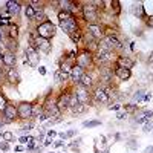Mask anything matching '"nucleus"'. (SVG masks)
<instances>
[{
  "mask_svg": "<svg viewBox=\"0 0 153 153\" xmlns=\"http://www.w3.org/2000/svg\"><path fill=\"white\" fill-rule=\"evenodd\" d=\"M58 23L63 32H66L67 35H72L75 32H80V24L77 22V17L71 12L60 11L58 12Z\"/></svg>",
  "mask_w": 153,
  "mask_h": 153,
  "instance_id": "obj_1",
  "label": "nucleus"
},
{
  "mask_svg": "<svg viewBox=\"0 0 153 153\" xmlns=\"http://www.w3.org/2000/svg\"><path fill=\"white\" fill-rule=\"evenodd\" d=\"M81 17L89 23V24H93V23H98L100 20V12H98V8L95 5H92L90 2L81 5Z\"/></svg>",
  "mask_w": 153,
  "mask_h": 153,
  "instance_id": "obj_2",
  "label": "nucleus"
},
{
  "mask_svg": "<svg viewBox=\"0 0 153 153\" xmlns=\"http://www.w3.org/2000/svg\"><path fill=\"white\" fill-rule=\"evenodd\" d=\"M35 34L41 38H46V40H51V38L55 35V26L51 20H46L40 24H37L35 28Z\"/></svg>",
  "mask_w": 153,
  "mask_h": 153,
  "instance_id": "obj_3",
  "label": "nucleus"
},
{
  "mask_svg": "<svg viewBox=\"0 0 153 153\" xmlns=\"http://www.w3.org/2000/svg\"><path fill=\"white\" fill-rule=\"evenodd\" d=\"M75 65H78V66L83 67V69H87V67L93 66V54L89 52L87 49L80 51V52H78V55H77Z\"/></svg>",
  "mask_w": 153,
  "mask_h": 153,
  "instance_id": "obj_4",
  "label": "nucleus"
},
{
  "mask_svg": "<svg viewBox=\"0 0 153 153\" xmlns=\"http://www.w3.org/2000/svg\"><path fill=\"white\" fill-rule=\"evenodd\" d=\"M40 63V52L37 51L34 46H26L24 49V65L29 66H37Z\"/></svg>",
  "mask_w": 153,
  "mask_h": 153,
  "instance_id": "obj_5",
  "label": "nucleus"
},
{
  "mask_svg": "<svg viewBox=\"0 0 153 153\" xmlns=\"http://www.w3.org/2000/svg\"><path fill=\"white\" fill-rule=\"evenodd\" d=\"M17 112H18V120H31L32 118V103L22 101L17 106Z\"/></svg>",
  "mask_w": 153,
  "mask_h": 153,
  "instance_id": "obj_6",
  "label": "nucleus"
},
{
  "mask_svg": "<svg viewBox=\"0 0 153 153\" xmlns=\"http://www.w3.org/2000/svg\"><path fill=\"white\" fill-rule=\"evenodd\" d=\"M71 95H72V90H65L63 89L61 93L58 95L57 98V106H58V109H60V112H66L69 110V101H71Z\"/></svg>",
  "mask_w": 153,
  "mask_h": 153,
  "instance_id": "obj_7",
  "label": "nucleus"
},
{
  "mask_svg": "<svg viewBox=\"0 0 153 153\" xmlns=\"http://www.w3.org/2000/svg\"><path fill=\"white\" fill-rule=\"evenodd\" d=\"M92 95H93V98H95L98 103H101V104H109V103H110V98H109V95H107L104 86L95 87V89H93V92H92Z\"/></svg>",
  "mask_w": 153,
  "mask_h": 153,
  "instance_id": "obj_8",
  "label": "nucleus"
},
{
  "mask_svg": "<svg viewBox=\"0 0 153 153\" xmlns=\"http://www.w3.org/2000/svg\"><path fill=\"white\" fill-rule=\"evenodd\" d=\"M34 44H35V49L38 52H43V54H49L52 49V43L51 40H46V38H41V37H35L34 40Z\"/></svg>",
  "mask_w": 153,
  "mask_h": 153,
  "instance_id": "obj_9",
  "label": "nucleus"
},
{
  "mask_svg": "<svg viewBox=\"0 0 153 153\" xmlns=\"http://www.w3.org/2000/svg\"><path fill=\"white\" fill-rule=\"evenodd\" d=\"M2 113H3V122H14L18 118L17 107L12 106V104H8L6 109H5Z\"/></svg>",
  "mask_w": 153,
  "mask_h": 153,
  "instance_id": "obj_10",
  "label": "nucleus"
},
{
  "mask_svg": "<svg viewBox=\"0 0 153 153\" xmlns=\"http://www.w3.org/2000/svg\"><path fill=\"white\" fill-rule=\"evenodd\" d=\"M75 95H77V98H78V101H80V104H84V106H87L89 103H90V100H92V95L89 93V90L87 89H84V87H81V86H78L75 90Z\"/></svg>",
  "mask_w": 153,
  "mask_h": 153,
  "instance_id": "obj_11",
  "label": "nucleus"
},
{
  "mask_svg": "<svg viewBox=\"0 0 153 153\" xmlns=\"http://www.w3.org/2000/svg\"><path fill=\"white\" fill-rule=\"evenodd\" d=\"M58 5H60L61 11H66V12H71L75 16V12H78V9H80L81 6L75 2H71V0H60L58 2Z\"/></svg>",
  "mask_w": 153,
  "mask_h": 153,
  "instance_id": "obj_12",
  "label": "nucleus"
},
{
  "mask_svg": "<svg viewBox=\"0 0 153 153\" xmlns=\"http://www.w3.org/2000/svg\"><path fill=\"white\" fill-rule=\"evenodd\" d=\"M5 80H6L9 84H17L20 81V73L16 67H8L5 71Z\"/></svg>",
  "mask_w": 153,
  "mask_h": 153,
  "instance_id": "obj_13",
  "label": "nucleus"
},
{
  "mask_svg": "<svg viewBox=\"0 0 153 153\" xmlns=\"http://www.w3.org/2000/svg\"><path fill=\"white\" fill-rule=\"evenodd\" d=\"M2 65L5 67H14L17 65V55L16 54H12V52H8V51H5L2 54Z\"/></svg>",
  "mask_w": 153,
  "mask_h": 153,
  "instance_id": "obj_14",
  "label": "nucleus"
},
{
  "mask_svg": "<svg viewBox=\"0 0 153 153\" xmlns=\"http://www.w3.org/2000/svg\"><path fill=\"white\" fill-rule=\"evenodd\" d=\"M87 32L90 34L93 38H97L98 41L101 40V38H104V31H103L101 24L98 23H93V24H87Z\"/></svg>",
  "mask_w": 153,
  "mask_h": 153,
  "instance_id": "obj_15",
  "label": "nucleus"
},
{
  "mask_svg": "<svg viewBox=\"0 0 153 153\" xmlns=\"http://www.w3.org/2000/svg\"><path fill=\"white\" fill-rule=\"evenodd\" d=\"M103 40L107 43V46H109L113 52L118 51V49H122V46H124V44L121 43V40H120L116 35H104V38H103Z\"/></svg>",
  "mask_w": 153,
  "mask_h": 153,
  "instance_id": "obj_16",
  "label": "nucleus"
},
{
  "mask_svg": "<svg viewBox=\"0 0 153 153\" xmlns=\"http://www.w3.org/2000/svg\"><path fill=\"white\" fill-rule=\"evenodd\" d=\"M115 65H116V67H124V69H130L132 71V67L135 66V60L130 58L129 55H120L116 58Z\"/></svg>",
  "mask_w": 153,
  "mask_h": 153,
  "instance_id": "obj_17",
  "label": "nucleus"
},
{
  "mask_svg": "<svg viewBox=\"0 0 153 153\" xmlns=\"http://www.w3.org/2000/svg\"><path fill=\"white\" fill-rule=\"evenodd\" d=\"M86 73V69H83V67H80L78 65H75L72 67V71H71V75H69V78H71V81L72 83H80L81 81V78H83V75Z\"/></svg>",
  "mask_w": 153,
  "mask_h": 153,
  "instance_id": "obj_18",
  "label": "nucleus"
},
{
  "mask_svg": "<svg viewBox=\"0 0 153 153\" xmlns=\"http://www.w3.org/2000/svg\"><path fill=\"white\" fill-rule=\"evenodd\" d=\"M113 75H115V73H113V69L107 67V66L100 67V80L103 83H110L113 80Z\"/></svg>",
  "mask_w": 153,
  "mask_h": 153,
  "instance_id": "obj_19",
  "label": "nucleus"
},
{
  "mask_svg": "<svg viewBox=\"0 0 153 153\" xmlns=\"http://www.w3.org/2000/svg\"><path fill=\"white\" fill-rule=\"evenodd\" d=\"M113 73H115V77L120 81H127V80H130V77H132V71L130 69H124V67H115Z\"/></svg>",
  "mask_w": 153,
  "mask_h": 153,
  "instance_id": "obj_20",
  "label": "nucleus"
},
{
  "mask_svg": "<svg viewBox=\"0 0 153 153\" xmlns=\"http://www.w3.org/2000/svg\"><path fill=\"white\" fill-rule=\"evenodd\" d=\"M20 2H16V0H9V2H6V12L9 14V16H17L18 12H20Z\"/></svg>",
  "mask_w": 153,
  "mask_h": 153,
  "instance_id": "obj_21",
  "label": "nucleus"
},
{
  "mask_svg": "<svg viewBox=\"0 0 153 153\" xmlns=\"http://www.w3.org/2000/svg\"><path fill=\"white\" fill-rule=\"evenodd\" d=\"M132 14L138 18H147L146 16V9H144V5L142 3H135L132 6Z\"/></svg>",
  "mask_w": 153,
  "mask_h": 153,
  "instance_id": "obj_22",
  "label": "nucleus"
},
{
  "mask_svg": "<svg viewBox=\"0 0 153 153\" xmlns=\"http://www.w3.org/2000/svg\"><path fill=\"white\" fill-rule=\"evenodd\" d=\"M78 86H81V87H84V89H92L93 87V77L90 75V73H84L81 78V81L78 83Z\"/></svg>",
  "mask_w": 153,
  "mask_h": 153,
  "instance_id": "obj_23",
  "label": "nucleus"
},
{
  "mask_svg": "<svg viewBox=\"0 0 153 153\" xmlns=\"http://www.w3.org/2000/svg\"><path fill=\"white\" fill-rule=\"evenodd\" d=\"M17 37H18V26L14 23H9L8 24V38L17 40Z\"/></svg>",
  "mask_w": 153,
  "mask_h": 153,
  "instance_id": "obj_24",
  "label": "nucleus"
},
{
  "mask_svg": "<svg viewBox=\"0 0 153 153\" xmlns=\"http://www.w3.org/2000/svg\"><path fill=\"white\" fill-rule=\"evenodd\" d=\"M46 14H44V9L43 8H35V17H34V20H35L38 24L43 23V22H46Z\"/></svg>",
  "mask_w": 153,
  "mask_h": 153,
  "instance_id": "obj_25",
  "label": "nucleus"
},
{
  "mask_svg": "<svg viewBox=\"0 0 153 153\" xmlns=\"http://www.w3.org/2000/svg\"><path fill=\"white\" fill-rule=\"evenodd\" d=\"M54 77H55V81H58V83H63V81H66L67 78H69V73H67V72H65L63 69H60V67H58L57 71H55V75H54Z\"/></svg>",
  "mask_w": 153,
  "mask_h": 153,
  "instance_id": "obj_26",
  "label": "nucleus"
},
{
  "mask_svg": "<svg viewBox=\"0 0 153 153\" xmlns=\"http://www.w3.org/2000/svg\"><path fill=\"white\" fill-rule=\"evenodd\" d=\"M24 17H26L28 20H34V17H35V8H34L31 3L24 6Z\"/></svg>",
  "mask_w": 153,
  "mask_h": 153,
  "instance_id": "obj_27",
  "label": "nucleus"
},
{
  "mask_svg": "<svg viewBox=\"0 0 153 153\" xmlns=\"http://www.w3.org/2000/svg\"><path fill=\"white\" fill-rule=\"evenodd\" d=\"M5 48H6V51H8V52L16 54V52H17V48H18L17 40H11V38H8V41L5 43Z\"/></svg>",
  "mask_w": 153,
  "mask_h": 153,
  "instance_id": "obj_28",
  "label": "nucleus"
},
{
  "mask_svg": "<svg viewBox=\"0 0 153 153\" xmlns=\"http://www.w3.org/2000/svg\"><path fill=\"white\" fill-rule=\"evenodd\" d=\"M44 112V109H43V103L41 104H32V118H38L41 115V113Z\"/></svg>",
  "mask_w": 153,
  "mask_h": 153,
  "instance_id": "obj_29",
  "label": "nucleus"
},
{
  "mask_svg": "<svg viewBox=\"0 0 153 153\" xmlns=\"http://www.w3.org/2000/svg\"><path fill=\"white\" fill-rule=\"evenodd\" d=\"M110 5H112V12H113V16H118V14L121 12V3L118 2V0H112Z\"/></svg>",
  "mask_w": 153,
  "mask_h": 153,
  "instance_id": "obj_30",
  "label": "nucleus"
},
{
  "mask_svg": "<svg viewBox=\"0 0 153 153\" xmlns=\"http://www.w3.org/2000/svg\"><path fill=\"white\" fill-rule=\"evenodd\" d=\"M144 95H146V92L144 90H136L135 93H133V97H132V100H133V103H139V101H142L144 100Z\"/></svg>",
  "mask_w": 153,
  "mask_h": 153,
  "instance_id": "obj_31",
  "label": "nucleus"
},
{
  "mask_svg": "<svg viewBox=\"0 0 153 153\" xmlns=\"http://www.w3.org/2000/svg\"><path fill=\"white\" fill-rule=\"evenodd\" d=\"M69 37H71L72 43H75V44H80V43H83V32H81V31H80V32L72 34V35H69Z\"/></svg>",
  "mask_w": 153,
  "mask_h": 153,
  "instance_id": "obj_32",
  "label": "nucleus"
},
{
  "mask_svg": "<svg viewBox=\"0 0 153 153\" xmlns=\"http://www.w3.org/2000/svg\"><path fill=\"white\" fill-rule=\"evenodd\" d=\"M98 126H101V121L100 120H90V121H84L83 122V127H89V129H92V127H98Z\"/></svg>",
  "mask_w": 153,
  "mask_h": 153,
  "instance_id": "obj_33",
  "label": "nucleus"
},
{
  "mask_svg": "<svg viewBox=\"0 0 153 153\" xmlns=\"http://www.w3.org/2000/svg\"><path fill=\"white\" fill-rule=\"evenodd\" d=\"M77 133V130H67V132H61V133H58V136H60V139L63 141H66L67 138H72L73 135Z\"/></svg>",
  "mask_w": 153,
  "mask_h": 153,
  "instance_id": "obj_34",
  "label": "nucleus"
},
{
  "mask_svg": "<svg viewBox=\"0 0 153 153\" xmlns=\"http://www.w3.org/2000/svg\"><path fill=\"white\" fill-rule=\"evenodd\" d=\"M69 110L72 113H83V112H86V106L84 104H77L75 107H71Z\"/></svg>",
  "mask_w": 153,
  "mask_h": 153,
  "instance_id": "obj_35",
  "label": "nucleus"
},
{
  "mask_svg": "<svg viewBox=\"0 0 153 153\" xmlns=\"http://www.w3.org/2000/svg\"><path fill=\"white\" fill-rule=\"evenodd\" d=\"M77 104H80V101H78V98H77V95H75V92L72 90V95H71V101H69V109H71V107H75Z\"/></svg>",
  "mask_w": 153,
  "mask_h": 153,
  "instance_id": "obj_36",
  "label": "nucleus"
},
{
  "mask_svg": "<svg viewBox=\"0 0 153 153\" xmlns=\"http://www.w3.org/2000/svg\"><path fill=\"white\" fill-rule=\"evenodd\" d=\"M6 106H8L6 98L3 97V93H0V112H3L5 109H6Z\"/></svg>",
  "mask_w": 153,
  "mask_h": 153,
  "instance_id": "obj_37",
  "label": "nucleus"
},
{
  "mask_svg": "<svg viewBox=\"0 0 153 153\" xmlns=\"http://www.w3.org/2000/svg\"><path fill=\"white\" fill-rule=\"evenodd\" d=\"M3 141H8V142H11L14 139V133L12 132H3Z\"/></svg>",
  "mask_w": 153,
  "mask_h": 153,
  "instance_id": "obj_38",
  "label": "nucleus"
},
{
  "mask_svg": "<svg viewBox=\"0 0 153 153\" xmlns=\"http://www.w3.org/2000/svg\"><path fill=\"white\" fill-rule=\"evenodd\" d=\"M136 122H138V124H144V122H149V118H147L144 115V112H142L139 116H136Z\"/></svg>",
  "mask_w": 153,
  "mask_h": 153,
  "instance_id": "obj_39",
  "label": "nucleus"
},
{
  "mask_svg": "<svg viewBox=\"0 0 153 153\" xmlns=\"http://www.w3.org/2000/svg\"><path fill=\"white\" fill-rule=\"evenodd\" d=\"M9 147H11V144H9L8 141H2V142H0V150H2V152L6 153L9 150Z\"/></svg>",
  "mask_w": 153,
  "mask_h": 153,
  "instance_id": "obj_40",
  "label": "nucleus"
},
{
  "mask_svg": "<svg viewBox=\"0 0 153 153\" xmlns=\"http://www.w3.org/2000/svg\"><path fill=\"white\" fill-rule=\"evenodd\" d=\"M124 110L129 113V112H135L136 110V104H126L124 106Z\"/></svg>",
  "mask_w": 153,
  "mask_h": 153,
  "instance_id": "obj_41",
  "label": "nucleus"
},
{
  "mask_svg": "<svg viewBox=\"0 0 153 153\" xmlns=\"http://www.w3.org/2000/svg\"><path fill=\"white\" fill-rule=\"evenodd\" d=\"M127 144V147H130V149H138V142H135L133 139H130V141H127L126 142Z\"/></svg>",
  "mask_w": 153,
  "mask_h": 153,
  "instance_id": "obj_42",
  "label": "nucleus"
},
{
  "mask_svg": "<svg viewBox=\"0 0 153 153\" xmlns=\"http://www.w3.org/2000/svg\"><path fill=\"white\" fill-rule=\"evenodd\" d=\"M146 24L149 28H153V16H149V17L146 18Z\"/></svg>",
  "mask_w": 153,
  "mask_h": 153,
  "instance_id": "obj_43",
  "label": "nucleus"
},
{
  "mask_svg": "<svg viewBox=\"0 0 153 153\" xmlns=\"http://www.w3.org/2000/svg\"><path fill=\"white\" fill-rule=\"evenodd\" d=\"M49 118H51V116H49V115H48L46 112H43L41 115L38 116V120H40V122H41V121H46V120H49Z\"/></svg>",
  "mask_w": 153,
  "mask_h": 153,
  "instance_id": "obj_44",
  "label": "nucleus"
},
{
  "mask_svg": "<svg viewBox=\"0 0 153 153\" xmlns=\"http://www.w3.org/2000/svg\"><path fill=\"white\" fill-rule=\"evenodd\" d=\"M46 135H48V138H51V139H52V138H55L58 135V133L55 130H49V132H46Z\"/></svg>",
  "mask_w": 153,
  "mask_h": 153,
  "instance_id": "obj_45",
  "label": "nucleus"
},
{
  "mask_svg": "<svg viewBox=\"0 0 153 153\" xmlns=\"http://www.w3.org/2000/svg\"><path fill=\"white\" fill-rule=\"evenodd\" d=\"M116 118H118V120H124V118H127V112H120L116 115Z\"/></svg>",
  "mask_w": 153,
  "mask_h": 153,
  "instance_id": "obj_46",
  "label": "nucleus"
},
{
  "mask_svg": "<svg viewBox=\"0 0 153 153\" xmlns=\"http://www.w3.org/2000/svg\"><path fill=\"white\" fill-rule=\"evenodd\" d=\"M80 144H81V141H80V139H78L77 142L73 141V142H71V149H78V146H80Z\"/></svg>",
  "mask_w": 153,
  "mask_h": 153,
  "instance_id": "obj_47",
  "label": "nucleus"
},
{
  "mask_svg": "<svg viewBox=\"0 0 153 153\" xmlns=\"http://www.w3.org/2000/svg\"><path fill=\"white\" fill-rule=\"evenodd\" d=\"M110 110H120L121 109V104H113V106H109Z\"/></svg>",
  "mask_w": 153,
  "mask_h": 153,
  "instance_id": "obj_48",
  "label": "nucleus"
},
{
  "mask_svg": "<svg viewBox=\"0 0 153 153\" xmlns=\"http://www.w3.org/2000/svg\"><path fill=\"white\" fill-rule=\"evenodd\" d=\"M23 150H26V149H24V147L23 146H16V147H14V152H23Z\"/></svg>",
  "mask_w": 153,
  "mask_h": 153,
  "instance_id": "obj_49",
  "label": "nucleus"
},
{
  "mask_svg": "<svg viewBox=\"0 0 153 153\" xmlns=\"http://www.w3.org/2000/svg\"><path fill=\"white\" fill-rule=\"evenodd\" d=\"M63 146H65V141H63V139H60V141H57V142H55V144H54V147H63Z\"/></svg>",
  "mask_w": 153,
  "mask_h": 153,
  "instance_id": "obj_50",
  "label": "nucleus"
},
{
  "mask_svg": "<svg viewBox=\"0 0 153 153\" xmlns=\"http://www.w3.org/2000/svg\"><path fill=\"white\" fill-rule=\"evenodd\" d=\"M100 141H101V146H106V144H107V141H106V136H104V135H101V136H100Z\"/></svg>",
  "mask_w": 153,
  "mask_h": 153,
  "instance_id": "obj_51",
  "label": "nucleus"
},
{
  "mask_svg": "<svg viewBox=\"0 0 153 153\" xmlns=\"http://www.w3.org/2000/svg\"><path fill=\"white\" fill-rule=\"evenodd\" d=\"M152 97H153V93H150V92H149V93H146V95H144V101H150V98H152Z\"/></svg>",
  "mask_w": 153,
  "mask_h": 153,
  "instance_id": "obj_52",
  "label": "nucleus"
},
{
  "mask_svg": "<svg viewBox=\"0 0 153 153\" xmlns=\"http://www.w3.org/2000/svg\"><path fill=\"white\" fill-rule=\"evenodd\" d=\"M38 72H40V75H46V69H44L43 66L38 67Z\"/></svg>",
  "mask_w": 153,
  "mask_h": 153,
  "instance_id": "obj_53",
  "label": "nucleus"
},
{
  "mask_svg": "<svg viewBox=\"0 0 153 153\" xmlns=\"http://www.w3.org/2000/svg\"><path fill=\"white\" fill-rule=\"evenodd\" d=\"M144 153H153V146L146 147V149H144Z\"/></svg>",
  "mask_w": 153,
  "mask_h": 153,
  "instance_id": "obj_54",
  "label": "nucleus"
},
{
  "mask_svg": "<svg viewBox=\"0 0 153 153\" xmlns=\"http://www.w3.org/2000/svg\"><path fill=\"white\" fill-rule=\"evenodd\" d=\"M3 78H5V72H3V69L0 67V83L3 81Z\"/></svg>",
  "mask_w": 153,
  "mask_h": 153,
  "instance_id": "obj_55",
  "label": "nucleus"
},
{
  "mask_svg": "<svg viewBox=\"0 0 153 153\" xmlns=\"http://www.w3.org/2000/svg\"><path fill=\"white\" fill-rule=\"evenodd\" d=\"M51 138H48V139H44V142H43V146H49V144H51Z\"/></svg>",
  "mask_w": 153,
  "mask_h": 153,
  "instance_id": "obj_56",
  "label": "nucleus"
},
{
  "mask_svg": "<svg viewBox=\"0 0 153 153\" xmlns=\"http://www.w3.org/2000/svg\"><path fill=\"white\" fill-rule=\"evenodd\" d=\"M2 38H3V31H2V28H0V43H2Z\"/></svg>",
  "mask_w": 153,
  "mask_h": 153,
  "instance_id": "obj_57",
  "label": "nucleus"
},
{
  "mask_svg": "<svg viewBox=\"0 0 153 153\" xmlns=\"http://www.w3.org/2000/svg\"><path fill=\"white\" fill-rule=\"evenodd\" d=\"M3 124H5V122H3V121H0V129L3 127Z\"/></svg>",
  "mask_w": 153,
  "mask_h": 153,
  "instance_id": "obj_58",
  "label": "nucleus"
},
{
  "mask_svg": "<svg viewBox=\"0 0 153 153\" xmlns=\"http://www.w3.org/2000/svg\"><path fill=\"white\" fill-rule=\"evenodd\" d=\"M0 54H2V49H0Z\"/></svg>",
  "mask_w": 153,
  "mask_h": 153,
  "instance_id": "obj_59",
  "label": "nucleus"
},
{
  "mask_svg": "<svg viewBox=\"0 0 153 153\" xmlns=\"http://www.w3.org/2000/svg\"><path fill=\"white\" fill-rule=\"evenodd\" d=\"M51 153H54V152H51Z\"/></svg>",
  "mask_w": 153,
  "mask_h": 153,
  "instance_id": "obj_60",
  "label": "nucleus"
}]
</instances>
